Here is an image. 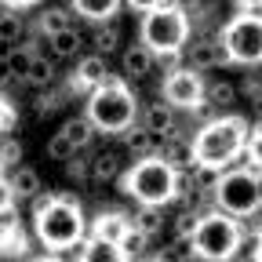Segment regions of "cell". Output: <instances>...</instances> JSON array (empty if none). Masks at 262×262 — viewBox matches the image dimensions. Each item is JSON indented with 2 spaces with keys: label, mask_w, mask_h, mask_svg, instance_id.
<instances>
[{
  "label": "cell",
  "mask_w": 262,
  "mask_h": 262,
  "mask_svg": "<svg viewBox=\"0 0 262 262\" xmlns=\"http://www.w3.org/2000/svg\"><path fill=\"white\" fill-rule=\"evenodd\" d=\"M244 160L258 171L262 168V120H255V127L248 131V146H244Z\"/></svg>",
  "instance_id": "f546056e"
},
{
  "label": "cell",
  "mask_w": 262,
  "mask_h": 262,
  "mask_svg": "<svg viewBox=\"0 0 262 262\" xmlns=\"http://www.w3.org/2000/svg\"><path fill=\"white\" fill-rule=\"evenodd\" d=\"M33 110H37V117H48V113L62 110V91H51V88H44V91H40V98L33 102Z\"/></svg>",
  "instance_id": "d6a6232c"
},
{
  "label": "cell",
  "mask_w": 262,
  "mask_h": 262,
  "mask_svg": "<svg viewBox=\"0 0 262 262\" xmlns=\"http://www.w3.org/2000/svg\"><path fill=\"white\" fill-rule=\"evenodd\" d=\"M258 258H262V244H258Z\"/></svg>",
  "instance_id": "681fc988"
},
{
  "label": "cell",
  "mask_w": 262,
  "mask_h": 262,
  "mask_svg": "<svg viewBox=\"0 0 262 262\" xmlns=\"http://www.w3.org/2000/svg\"><path fill=\"white\" fill-rule=\"evenodd\" d=\"M149 241H153L149 233H142L139 226H131L127 233L120 237V244H117V248H120V255H124V258H142V255H146V248H149Z\"/></svg>",
  "instance_id": "83f0119b"
},
{
  "label": "cell",
  "mask_w": 262,
  "mask_h": 262,
  "mask_svg": "<svg viewBox=\"0 0 262 262\" xmlns=\"http://www.w3.org/2000/svg\"><path fill=\"white\" fill-rule=\"evenodd\" d=\"M153 62H157V55H153L142 40H139V44H131V48L124 51V58H120L127 80H146V77L153 73Z\"/></svg>",
  "instance_id": "9a60e30c"
},
{
  "label": "cell",
  "mask_w": 262,
  "mask_h": 262,
  "mask_svg": "<svg viewBox=\"0 0 262 262\" xmlns=\"http://www.w3.org/2000/svg\"><path fill=\"white\" fill-rule=\"evenodd\" d=\"M196 219H201V211H189L182 208L171 222V237H193V229H196Z\"/></svg>",
  "instance_id": "1f68e13d"
},
{
  "label": "cell",
  "mask_w": 262,
  "mask_h": 262,
  "mask_svg": "<svg viewBox=\"0 0 262 262\" xmlns=\"http://www.w3.org/2000/svg\"><path fill=\"white\" fill-rule=\"evenodd\" d=\"M0 157H4L8 168H18V160H22V142L11 139V135H4V142H0Z\"/></svg>",
  "instance_id": "74e56055"
},
{
  "label": "cell",
  "mask_w": 262,
  "mask_h": 262,
  "mask_svg": "<svg viewBox=\"0 0 262 262\" xmlns=\"http://www.w3.org/2000/svg\"><path fill=\"white\" fill-rule=\"evenodd\" d=\"M84 33L77 29V26H70V29H62V33H55V37H48V48H51V55L55 58H80L84 55Z\"/></svg>",
  "instance_id": "e0dca14e"
},
{
  "label": "cell",
  "mask_w": 262,
  "mask_h": 262,
  "mask_svg": "<svg viewBox=\"0 0 262 262\" xmlns=\"http://www.w3.org/2000/svg\"><path fill=\"white\" fill-rule=\"evenodd\" d=\"M95 29H91V37H88V44L98 51V55H113L117 51V44H120V29H117V22L113 18H106V22H91Z\"/></svg>",
  "instance_id": "d6986e66"
},
{
  "label": "cell",
  "mask_w": 262,
  "mask_h": 262,
  "mask_svg": "<svg viewBox=\"0 0 262 262\" xmlns=\"http://www.w3.org/2000/svg\"><path fill=\"white\" fill-rule=\"evenodd\" d=\"M18 77H15V66H11V58H8V51L0 55V88H8V84H15Z\"/></svg>",
  "instance_id": "ab89813d"
},
{
  "label": "cell",
  "mask_w": 262,
  "mask_h": 262,
  "mask_svg": "<svg viewBox=\"0 0 262 262\" xmlns=\"http://www.w3.org/2000/svg\"><path fill=\"white\" fill-rule=\"evenodd\" d=\"M15 186H11V179L8 175H0V211H8V208H15Z\"/></svg>",
  "instance_id": "f35d334b"
},
{
  "label": "cell",
  "mask_w": 262,
  "mask_h": 262,
  "mask_svg": "<svg viewBox=\"0 0 262 262\" xmlns=\"http://www.w3.org/2000/svg\"><path fill=\"white\" fill-rule=\"evenodd\" d=\"M120 193L131 196L135 204H160L164 208V204H171L179 196V171L160 153L139 157L120 175Z\"/></svg>",
  "instance_id": "7a4b0ae2"
},
{
  "label": "cell",
  "mask_w": 262,
  "mask_h": 262,
  "mask_svg": "<svg viewBox=\"0 0 262 262\" xmlns=\"http://www.w3.org/2000/svg\"><path fill=\"white\" fill-rule=\"evenodd\" d=\"M15 124H18V110H15V102H8V95L0 91V139H4Z\"/></svg>",
  "instance_id": "836d02e7"
},
{
  "label": "cell",
  "mask_w": 262,
  "mask_h": 262,
  "mask_svg": "<svg viewBox=\"0 0 262 262\" xmlns=\"http://www.w3.org/2000/svg\"><path fill=\"white\" fill-rule=\"evenodd\" d=\"M248 146V120L241 113H215L208 117L193 135V153L201 164H211V168L226 171L244 157Z\"/></svg>",
  "instance_id": "6da1fadb"
},
{
  "label": "cell",
  "mask_w": 262,
  "mask_h": 262,
  "mask_svg": "<svg viewBox=\"0 0 262 262\" xmlns=\"http://www.w3.org/2000/svg\"><path fill=\"white\" fill-rule=\"evenodd\" d=\"M4 8H11V11H26V8H37L40 0H0Z\"/></svg>",
  "instance_id": "7bdbcfd3"
},
{
  "label": "cell",
  "mask_w": 262,
  "mask_h": 262,
  "mask_svg": "<svg viewBox=\"0 0 262 262\" xmlns=\"http://www.w3.org/2000/svg\"><path fill=\"white\" fill-rule=\"evenodd\" d=\"M142 124L153 131L157 139H168L179 131V117H175V106L171 102H164V98H157V102H149L142 110Z\"/></svg>",
  "instance_id": "4fadbf2b"
},
{
  "label": "cell",
  "mask_w": 262,
  "mask_h": 262,
  "mask_svg": "<svg viewBox=\"0 0 262 262\" xmlns=\"http://www.w3.org/2000/svg\"><path fill=\"white\" fill-rule=\"evenodd\" d=\"M22 37H26V22H22V15L18 11H11V8H4L0 11V44H22Z\"/></svg>",
  "instance_id": "484cf974"
},
{
  "label": "cell",
  "mask_w": 262,
  "mask_h": 262,
  "mask_svg": "<svg viewBox=\"0 0 262 262\" xmlns=\"http://www.w3.org/2000/svg\"><path fill=\"white\" fill-rule=\"evenodd\" d=\"M241 233H244L241 219L226 215L222 208L201 211L196 229H193V251H196V258H204V262H226V258L237 255Z\"/></svg>",
  "instance_id": "8992f818"
},
{
  "label": "cell",
  "mask_w": 262,
  "mask_h": 262,
  "mask_svg": "<svg viewBox=\"0 0 262 262\" xmlns=\"http://www.w3.org/2000/svg\"><path fill=\"white\" fill-rule=\"evenodd\" d=\"M55 196H58V193H51V189H40V193H37V196L29 201V211H33V215H37V211H44V208H48V204L55 201Z\"/></svg>",
  "instance_id": "60d3db41"
},
{
  "label": "cell",
  "mask_w": 262,
  "mask_h": 262,
  "mask_svg": "<svg viewBox=\"0 0 262 262\" xmlns=\"http://www.w3.org/2000/svg\"><path fill=\"white\" fill-rule=\"evenodd\" d=\"M241 11H251V15H262V0H237Z\"/></svg>",
  "instance_id": "ee69618b"
},
{
  "label": "cell",
  "mask_w": 262,
  "mask_h": 262,
  "mask_svg": "<svg viewBox=\"0 0 262 262\" xmlns=\"http://www.w3.org/2000/svg\"><path fill=\"white\" fill-rule=\"evenodd\" d=\"M131 226H135V219H131L127 211L106 208V211H98V215H95V222H91V237L110 241V244H120V237L127 233Z\"/></svg>",
  "instance_id": "7c38bea8"
},
{
  "label": "cell",
  "mask_w": 262,
  "mask_h": 262,
  "mask_svg": "<svg viewBox=\"0 0 262 262\" xmlns=\"http://www.w3.org/2000/svg\"><path fill=\"white\" fill-rule=\"evenodd\" d=\"M22 84H26V88H33V91H44V88H51V84H55V66H51V58H44V55H33L29 70H26V77H22Z\"/></svg>",
  "instance_id": "44dd1931"
},
{
  "label": "cell",
  "mask_w": 262,
  "mask_h": 262,
  "mask_svg": "<svg viewBox=\"0 0 262 262\" xmlns=\"http://www.w3.org/2000/svg\"><path fill=\"white\" fill-rule=\"evenodd\" d=\"M211 204L222 208L226 215L233 219H251L255 211H262L258 204V179H255V168H226L219 175V186L211 189Z\"/></svg>",
  "instance_id": "52a82bcc"
},
{
  "label": "cell",
  "mask_w": 262,
  "mask_h": 262,
  "mask_svg": "<svg viewBox=\"0 0 262 262\" xmlns=\"http://www.w3.org/2000/svg\"><path fill=\"white\" fill-rule=\"evenodd\" d=\"M193 237H171V248H164V258H193Z\"/></svg>",
  "instance_id": "8d00e7d4"
},
{
  "label": "cell",
  "mask_w": 262,
  "mask_h": 262,
  "mask_svg": "<svg viewBox=\"0 0 262 262\" xmlns=\"http://www.w3.org/2000/svg\"><path fill=\"white\" fill-rule=\"evenodd\" d=\"M164 160L171 164L175 171H189L193 164H196V153H193V139H186V135H168V139H160V149H157Z\"/></svg>",
  "instance_id": "5bb4252c"
},
{
  "label": "cell",
  "mask_w": 262,
  "mask_h": 262,
  "mask_svg": "<svg viewBox=\"0 0 262 262\" xmlns=\"http://www.w3.org/2000/svg\"><path fill=\"white\" fill-rule=\"evenodd\" d=\"M204 98L211 102L215 113H229V110H233V102H237V88L226 84V80H215V84L204 88Z\"/></svg>",
  "instance_id": "cb8c5ba5"
},
{
  "label": "cell",
  "mask_w": 262,
  "mask_h": 262,
  "mask_svg": "<svg viewBox=\"0 0 262 262\" xmlns=\"http://www.w3.org/2000/svg\"><path fill=\"white\" fill-rule=\"evenodd\" d=\"M131 219H135V226L142 229V233H149V237H157L160 229H164V222H168L164 211H160V204H139V211L131 215Z\"/></svg>",
  "instance_id": "4316f807"
},
{
  "label": "cell",
  "mask_w": 262,
  "mask_h": 262,
  "mask_svg": "<svg viewBox=\"0 0 262 262\" xmlns=\"http://www.w3.org/2000/svg\"><path fill=\"white\" fill-rule=\"evenodd\" d=\"M77 153V146H73V139L66 135V131H55V135L48 139V157L51 160H70Z\"/></svg>",
  "instance_id": "4dcf8cb0"
},
{
  "label": "cell",
  "mask_w": 262,
  "mask_h": 262,
  "mask_svg": "<svg viewBox=\"0 0 262 262\" xmlns=\"http://www.w3.org/2000/svg\"><path fill=\"white\" fill-rule=\"evenodd\" d=\"M120 248L110 244V241H98V237H88V262H120Z\"/></svg>",
  "instance_id": "f1b7e54d"
},
{
  "label": "cell",
  "mask_w": 262,
  "mask_h": 262,
  "mask_svg": "<svg viewBox=\"0 0 262 262\" xmlns=\"http://www.w3.org/2000/svg\"><path fill=\"white\" fill-rule=\"evenodd\" d=\"M120 142H124V149L135 157V160H139V157H149V153L160 149V139L153 135L146 124H131L127 131H120Z\"/></svg>",
  "instance_id": "2e32d148"
},
{
  "label": "cell",
  "mask_w": 262,
  "mask_h": 262,
  "mask_svg": "<svg viewBox=\"0 0 262 262\" xmlns=\"http://www.w3.org/2000/svg\"><path fill=\"white\" fill-rule=\"evenodd\" d=\"M120 4H124V0H70V8H73L80 18H88V22H106V18H117Z\"/></svg>",
  "instance_id": "ac0fdd59"
},
{
  "label": "cell",
  "mask_w": 262,
  "mask_h": 262,
  "mask_svg": "<svg viewBox=\"0 0 262 262\" xmlns=\"http://www.w3.org/2000/svg\"><path fill=\"white\" fill-rule=\"evenodd\" d=\"M113 73H110V66H106V55H98V51H91V55H80L77 58V70H73V77H70V88L73 91H95L98 84H106Z\"/></svg>",
  "instance_id": "8fae6325"
},
{
  "label": "cell",
  "mask_w": 262,
  "mask_h": 262,
  "mask_svg": "<svg viewBox=\"0 0 262 262\" xmlns=\"http://www.w3.org/2000/svg\"><path fill=\"white\" fill-rule=\"evenodd\" d=\"M70 26H73V11H66V8H44L40 18H37V33H40V37H55V33L70 29Z\"/></svg>",
  "instance_id": "7402d4cb"
},
{
  "label": "cell",
  "mask_w": 262,
  "mask_h": 262,
  "mask_svg": "<svg viewBox=\"0 0 262 262\" xmlns=\"http://www.w3.org/2000/svg\"><path fill=\"white\" fill-rule=\"evenodd\" d=\"M88 117L102 135H120L139 120V98L127 88V77H110L88 91Z\"/></svg>",
  "instance_id": "3957f363"
},
{
  "label": "cell",
  "mask_w": 262,
  "mask_h": 262,
  "mask_svg": "<svg viewBox=\"0 0 262 262\" xmlns=\"http://www.w3.org/2000/svg\"><path fill=\"white\" fill-rule=\"evenodd\" d=\"M33 233L44 248H70L88 237V222L80 211V201L70 193H58L55 201L33 215Z\"/></svg>",
  "instance_id": "5b68a950"
},
{
  "label": "cell",
  "mask_w": 262,
  "mask_h": 262,
  "mask_svg": "<svg viewBox=\"0 0 262 262\" xmlns=\"http://www.w3.org/2000/svg\"><path fill=\"white\" fill-rule=\"evenodd\" d=\"M0 175H8V164H4V157H0Z\"/></svg>",
  "instance_id": "c3c4849f"
},
{
  "label": "cell",
  "mask_w": 262,
  "mask_h": 262,
  "mask_svg": "<svg viewBox=\"0 0 262 262\" xmlns=\"http://www.w3.org/2000/svg\"><path fill=\"white\" fill-rule=\"evenodd\" d=\"M120 168H124V160L117 149L95 153L91 157V182H113V179H120Z\"/></svg>",
  "instance_id": "ffe728a7"
},
{
  "label": "cell",
  "mask_w": 262,
  "mask_h": 262,
  "mask_svg": "<svg viewBox=\"0 0 262 262\" xmlns=\"http://www.w3.org/2000/svg\"><path fill=\"white\" fill-rule=\"evenodd\" d=\"M193 37V22L182 8L175 4H160L153 11H142L139 26V40L157 55V58H179Z\"/></svg>",
  "instance_id": "277c9868"
},
{
  "label": "cell",
  "mask_w": 262,
  "mask_h": 262,
  "mask_svg": "<svg viewBox=\"0 0 262 262\" xmlns=\"http://www.w3.org/2000/svg\"><path fill=\"white\" fill-rule=\"evenodd\" d=\"M8 179H11V186H15V196H18V201H33V196L44 189V186H40V175L33 171V168H15Z\"/></svg>",
  "instance_id": "603a6c76"
},
{
  "label": "cell",
  "mask_w": 262,
  "mask_h": 262,
  "mask_svg": "<svg viewBox=\"0 0 262 262\" xmlns=\"http://www.w3.org/2000/svg\"><path fill=\"white\" fill-rule=\"evenodd\" d=\"M62 131H66V135L73 139V146H77V149H88L98 127H95V124H91V117L84 113V117H70V120L62 124Z\"/></svg>",
  "instance_id": "d4e9b609"
},
{
  "label": "cell",
  "mask_w": 262,
  "mask_h": 262,
  "mask_svg": "<svg viewBox=\"0 0 262 262\" xmlns=\"http://www.w3.org/2000/svg\"><path fill=\"white\" fill-rule=\"evenodd\" d=\"M255 179H258V204H262V168L255 171Z\"/></svg>",
  "instance_id": "7dc6e473"
},
{
  "label": "cell",
  "mask_w": 262,
  "mask_h": 262,
  "mask_svg": "<svg viewBox=\"0 0 262 262\" xmlns=\"http://www.w3.org/2000/svg\"><path fill=\"white\" fill-rule=\"evenodd\" d=\"M186 66H193V70H219V66H229L233 58H229V48L222 40V33H204V37H189L186 44Z\"/></svg>",
  "instance_id": "30bf717a"
},
{
  "label": "cell",
  "mask_w": 262,
  "mask_h": 262,
  "mask_svg": "<svg viewBox=\"0 0 262 262\" xmlns=\"http://www.w3.org/2000/svg\"><path fill=\"white\" fill-rule=\"evenodd\" d=\"M124 4H127L131 11H153V8L164 4V0H124Z\"/></svg>",
  "instance_id": "b9f144b4"
},
{
  "label": "cell",
  "mask_w": 262,
  "mask_h": 262,
  "mask_svg": "<svg viewBox=\"0 0 262 262\" xmlns=\"http://www.w3.org/2000/svg\"><path fill=\"white\" fill-rule=\"evenodd\" d=\"M219 33H222V40L229 48V58L237 66H262V15L241 11Z\"/></svg>",
  "instance_id": "ba28073f"
},
{
  "label": "cell",
  "mask_w": 262,
  "mask_h": 262,
  "mask_svg": "<svg viewBox=\"0 0 262 262\" xmlns=\"http://www.w3.org/2000/svg\"><path fill=\"white\" fill-rule=\"evenodd\" d=\"M164 4H175V8H182V11L189 15V11H193L196 4H201V0H164Z\"/></svg>",
  "instance_id": "f6af8a7d"
},
{
  "label": "cell",
  "mask_w": 262,
  "mask_h": 262,
  "mask_svg": "<svg viewBox=\"0 0 262 262\" xmlns=\"http://www.w3.org/2000/svg\"><path fill=\"white\" fill-rule=\"evenodd\" d=\"M251 117H255V120H262V95H258V98H251Z\"/></svg>",
  "instance_id": "bcb514c9"
},
{
  "label": "cell",
  "mask_w": 262,
  "mask_h": 262,
  "mask_svg": "<svg viewBox=\"0 0 262 262\" xmlns=\"http://www.w3.org/2000/svg\"><path fill=\"white\" fill-rule=\"evenodd\" d=\"M204 88L208 84H204L201 70H193V66H175V70H168V77H164V84H160V98L171 102L175 110L193 113L204 102Z\"/></svg>",
  "instance_id": "9c48e42d"
},
{
  "label": "cell",
  "mask_w": 262,
  "mask_h": 262,
  "mask_svg": "<svg viewBox=\"0 0 262 262\" xmlns=\"http://www.w3.org/2000/svg\"><path fill=\"white\" fill-rule=\"evenodd\" d=\"M80 153V149H77ZM70 157L66 160V171H70V179H80V182H91V157Z\"/></svg>",
  "instance_id": "e575fe53"
},
{
  "label": "cell",
  "mask_w": 262,
  "mask_h": 262,
  "mask_svg": "<svg viewBox=\"0 0 262 262\" xmlns=\"http://www.w3.org/2000/svg\"><path fill=\"white\" fill-rule=\"evenodd\" d=\"M258 244H262V229H255V233H241V244H237L233 258H258Z\"/></svg>",
  "instance_id": "d590c367"
}]
</instances>
